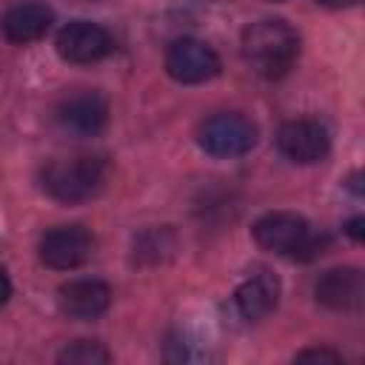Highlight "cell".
<instances>
[{"mask_svg": "<svg viewBox=\"0 0 365 365\" xmlns=\"http://www.w3.org/2000/svg\"><path fill=\"white\" fill-rule=\"evenodd\" d=\"M242 57L265 80L288 74L299 57V34L291 23L279 17H265L242 31Z\"/></svg>", "mask_w": 365, "mask_h": 365, "instance_id": "cell-1", "label": "cell"}, {"mask_svg": "<svg viewBox=\"0 0 365 365\" xmlns=\"http://www.w3.org/2000/svg\"><path fill=\"white\" fill-rule=\"evenodd\" d=\"M106 177H108V165L103 157H94V154L51 160L40 174L46 194L66 205L97 197L106 185Z\"/></svg>", "mask_w": 365, "mask_h": 365, "instance_id": "cell-2", "label": "cell"}, {"mask_svg": "<svg viewBox=\"0 0 365 365\" xmlns=\"http://www.w3.org/2000/svg\"><path fill=\"white\" fill-rule=\"evenodd\" d=\"M251 231L259 248L297 259H311L328 245V237H317L308 220L297 211H268L254 222Z\"/></svg>", "mask_w": 365, "mask_h": 365, "instance_id": "cell-3", "label": "cell"}, {"mask_svg": "<svg viewBox=\"0 0 365 365\" xmlns=\"http://www.w3.org/2000/svg\"><path fill=\"white\" fill-rule=\"evenodd\" d=\"M197 143L211 157H242L257 143V125L237 111H220L202 120Z\"/></svg>", "mask_w": 365, "mask_h": 365, "instance_id": "cell-4", "label": "cell"}, {"mask_svg": "<svg viewBox=\"0 0 365 365\" xmlns=\"http://www.w3.org/2000/svg\"><path fill=\"white\" fill-rule=\"evenodd\" d=\"M165 71L185 86L205 83L220 74V57L211 46L197 37H180L165 51Z\"/></svg>", "mask_w": 365, "mask_h": 365, "instance_id": "cell-5", "label": "cell"}, {"mask_svg": "<svg viewBox=\"0 0 365 365\" xmlns=\"http://www.w3.org/2000/svg\"><path fill=\"white\" fill-rule=\"evenodd\" d=\"M111 51H114V37L100 23L74 20L68 26H63L57 34V54L66 63L88 66V63H100Z\"/></svg>", "mask_w": 365, "mask_h": 365, "instance_id": "cell-6", "label": "cell"}, {"mask_svg": "<svg viewBox=\"0 0 365 365\" xmlns=\"http://www.w3.org/2000/svg\"><path fill=\"white\" fill-rule=\"evenodd\" d=\"M94 251V237L83 225H57L40 237V259L54 271L80 268Z\"/></svg>", "mask_w": 365, "mask_h": 365, "instance_id": "cell-7", "label": "cell"}, {"mask_svg": "<svg viewBox=\"0 0 365 365\" xmlns=\"http://www.w3.org/2000/svg\"><path fill=\"white\" fill-rule=\"evenodd\" d=\"M277 148L291 163L311 165V163H319L328 154L331 137H328V128L322 123H317V120H308V117L288 120L277 131Z\"/></svg>", "mask_w": 365, "mask_h": 365, "instance_id": "cell-8", "label": "cell"}, {"mask_svg": "<svg viewBox=\"0 0 365 365\" xmlns=\"http://www.w3.org/2000/svg\"><path fill=\"white\" fill-rule=\"evenodd\" d=\"M57 123L80 137H94L106 128L108 123V103L100 91H74L60 100L57 106Z\"/></svg>", "mask_w": 365, "mask_h": 365, "instance_id": "cell-9", "label": "cell"}, {"mask_svg": "<svg viewBox=\"0 0 365 365\" xmlns=\"http://www.w3.org/2000/svg\"><path fill=\"white\" fill-rule=\"evenodd\" d=\"M317 302L331 311H354L362 305L365 279L359 268H331L317 282Z\"/></svg>", "mask_w": 365, "mask_h": 365, "instance_id": "cell-10", "label": "cell"}, {"mask_svg": "<svg viewBox=\"0 0 365 365\" xmlns=\"http://www.w3.org/2000/svg\"><path fill=\"white\" fill-rule=\"evenodd\" d=\"M54 23V11L46 6V3H37V0H29V3H17L11 6L3 20H0V31L9 43H34L40 40Z\"/></svg>", "mask_w": 365, "mask_h": 365, "instance_id": "cell-11", "label": "cell"}, {"mask_svg": "<svg viewBox=\"0 0 365 365\" xmlns=\"http://www.w3.org/2000/svg\"><path fill=\"white\" fill-rule=\"evenodd\" d=\"M60 308L71 319H94L108 311L111 288L100 279H71L60 288Z\"/></svg>", "mask_w": 365, "mask_h": 365, "instance_id": "cell-12", "label": "cell"}, {"mask_svg": "<svg viewBox=\"0 0 365 365\" xmlns=\"http://www.w3.org/2000/svg\"><path fill=\"white\" fill-rule=\"evenodd\" d=\"M277 299H279V279L271 274V271H254L251 277H245L237 291H234V305L237 311L257 322L262 317H268L274 308H277Z\"/></svg>", "mask_w": 365, "mask_h": 365, "instance_id": "cell-13", "label": "cell"}, {"mask_svg": "<svg viewBox=\"0 0 365 365\" xmlns=\"http://www.w3.org/2000/svg\"><path fill=\"white\" fill-rule=\"evenodd\" d=\"M108 359H111L108 351L100 342H88V339H77L60 354V362H71V365H97Z\"/></svg>", "mask_w": 365, "mask_h": 365, "instance_id": "cell-14", "label": "cell"}, {"mask_svg": "<svg viewBox=\"0 0 365 365\" xmlns=\"http://www.w3.org/2000/svg\"><path fill=\"white\" fill-rule=\"evenodd\" d=\"M297 359H328V362H339L342 356L336 351H325V348H311V351H299Z\"/></svg>", "mask_w": 365, "mask_h": 365, "instance_id": "cell-15", "label": "cell"}, {"mask_svg": "<svg viewBox=\"0 0 365 365\" xmlns=\"http://www.w3.org/2000/svg\"><path fill=\"white\" fill-rule=\"evenodd\" d=\"M9 297H11V282H9V274L0 268V305H3Z\"/></svg>", "mask_w": 365, "mask_h": 365, "instance_id": "cell-16", "label": "cell"}, {"mask_svg": "<svg viewBox=\"0 0 365 365\" xmlns=\"http://www.w3.org/2000/svg\"><path fill=\"white\" fill-rule=\"evenodd\" d=\"M319 6H328V9H348V6H356L359 0H317Z\"/></svg>", "mask_w": 365, "mask_h": 365, "instance_id": "cell-17", "label": "cell"}, {"mask_svg": "<svg viewBox=\"0 0 365 365\" xmlns=\"http://www.w3.org/2000/svg\"><path fill=\"white\" fill-rule=\"evenodd\" d=\"M348 234H351L356 242L362 240V217H356V220H351V222H348Z\"/></svg>", "mask_w": 365, "mask_h": 365, "instance_id": "cell-18", "label": "cell"}, {"mask_svg": "<svg viewBox=\"0 0 365 365\" xmlns=\"http://www.w3.org/2000/svg\"><path fill=\"white\" fill-rule=\"evenodd\" d=\"M268 3H282V0H268Z\"/></svg>", "mask_w": 365, "mask_h": 365, "instance_id": "cell-19", "label": "cell"}]
</instances>
